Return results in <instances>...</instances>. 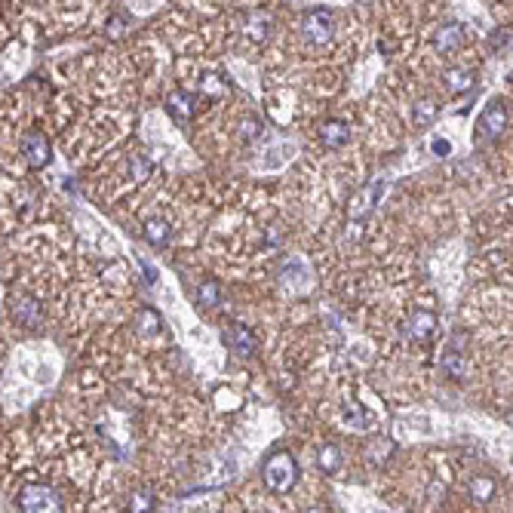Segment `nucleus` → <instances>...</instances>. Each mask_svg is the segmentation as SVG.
<instances>
[{
	"label": "nucleus",
	"instance_id": "f257e3e1",
	"mask_svg": "<svg viewBox=\"0 0 513 513\" xmlns=\"http://www.w3.org/2000/svg\"><path fill=\"white\" fill-rule=\"evenodd\" d=\"M261 480H265L267 492L274 495H286V492L295 489L298 482V461L289 449H277L274 455H267L265 468H261Z\"/></svg>",
	"mask_w": 513,
	"mask_h": 513
},
{
	"label": "nucleus",
	"instance_id": "f03ea898",
	"mask_svg": "<svg viewBox=\"0 0 513 513\" xmlns=\"http://www.w3.org/2000/svg\"><path fill=\"white\" fill-rule=\"evenodd\" d=\"M16 504L22 513H65L62 507V495L46 482H31L18 492Z\"/></svg>",
	"mask_w": 513,
	"mask_h": 513
},
{
	"label": "nucleus",
	"instance_id": "7ed1b4c3",
	"mask_svg": "<svg viewBox=\"0 0 513 513\" xmlns=\"http://www.w3.org/2000/svg\"><path fill=\"white\" fill-rule=\"evenodd\" d=\"M302 31H304V37H307V40H311L314 46L329 43V40H332V31H335V16H332V9H326V6L307 9L304 18H302Z\"/></svg>",
	"mask_w": 513,
	"mask_h": 513
},
{
	"label": "nucleus",
	"instance_id": "20e7f679",
	"mask_svg": "<svg viewBox=\"0 0 513 513\" xmlns=\"http://www.w3.org/2000/svg\"><path fill=\"white\" fill-rule=\"evenodd\" d=\"M504 126H507V108H504V101L492 99L489 105L482 108L480 120H477V142L486 145V142H492V138H498Z\"/></svg>",
	"mask_w": 513,
	"mask_h": 513
},
{
	"label": "nucleus",
	"instance_id": "39448f33",
	"mask_svg": "<svg viewBox=\"0 0 513 513\" xmlns=\"http://www.w3.org/2000/svg\"><path fill=\"white\" fill-rule=\"evenodd\" d=\"M22 154H25V163L31 166V170H43V166L50 163V157H53L50 138H46L43 133H37V129H31V133L22 138Z\"/></svg>",
	"mask_w": 513,
	"mask_h": 513
},
{
	"label": "nucleus",
	"instance_id": "423d86ee",
	"mask_svg": "<svg viewBox=\"0 0 513 513\" xmlns=\"http://www.w3.org/2000/svg\"><path fill=\"white\" fill-rule=\"evenodd\" d=\"M381 191H385V184H381V182H369L366 188H360L357 194H353V200H351V206H348L351 219H366L369 212L375 209Z\"/></svg>",
	"mask_w": 513,
	"mask_h": 513
},
{
	"label": "nucleus",
	"instance_id": "0eeeda50",
	"mask_svg": "<svg viewBox=\"0 0 513 513\" xmlns=\"http://www.w3.org/2000/svg\"><path fill=\"white\" fill-rule=\"evenodd\" d=\"M221 341H225L234 353H240V357H249V353L255 351V335H253V329H246L243 323L228 326V329L221 332Z\"/></svg>",
	"mask_w": 513,
	"mask_h": 513
},
{
	"label": "nucleus",
	"instance_id": "6e6552de",
	"mask_svg": "<svg viewBox=\"0 0 513 513\" xmlns=\"http://www.w3.org/2000/svg\"><path fill=\"white\" fill-rule=\"evenodd\" d=\"M9 314H13V320L18 326H28V329L43 320V311H40V304H37L34 298H16L13 307H9Z\"/></svg>",
	"mask_w": 513,
	"mask_h": 513
},
{
	"label": "nucleus",
	"instance_id": "1a4fd4ad",
	"mask_svg": "<svg viewBox=\"0 0 513 513\" xmlns=\"http://www.w3.org/2000/svg\"><path fill=\"white\" fill-rule=\"evenodd\" d=\"M166 111H170L172 120L188 123V120L194 117V111H197V99H194L191 92H172V96L166 99Z\"/></svg>",
	"mask_w": 513,
	"mask_h": 513
},
{
	"label": "nucleus",
	"instance_id": "9d476101",
	"mask_svg": "<svg viewBox=\"0 0 513 513\" xmlns=\"http://www.w3.org/2000/svg\"><path fill=\"white\" fill-rule=\"evenodd\" d=\"M461 43H464V28H461L458 22H452V25H443L440 31L434 34V46H436V53H443V55L455 53Z\"/></svg>",
	"mask_w": 513,
	"mask_h": 513
},
{
	"label": "nucleus",
	"instance_id": "9b49d317",
	"mask_svg": "<svg viewBox=\"0 0 513 513\" xmlns=\"http://www.w3.org/2000/svg\"><path fill=\"white\" fill-rule=\"evenodd\" d=\"M320 136H323L326 148H344L351 142V126L344 123V120H326L323 129H320Z\"/></svg>",
	"mask_w": 513,
	"mask_h": 513
},
{
	"label": "nucleus",
	"instance_id": "f8f14e48",
	"mask_svg": "<svg viewBox=\"0 0 513 513\" xmlns=\"http://www.w3.org/2000/svg\"><path fill=\"white\" fill-rule=\"evenodd\" d=\"M436 329V316L431 311H415L409 316V335H412L415 341H427Z\"/></svg>",
	"mask_w": 513,
	"mask_h": 513
},
{
	"label": "nucleus",
	"instance_id": "ddd939ff",
	"mask_svg": "<svg viewBox=\"0 0 513 513\" xmlns=\"http://www.w3.org/2000/svg\"><path fill=\"white\" fill-rule=\"evenodd\" d=\"M473 87V71L470 68H449L446 71V89L452 92V96H461V92H468Z\"/></svg>",
	"mask_w": 513,
	"mask_h": 513
},
{
	"label": "nucleus",
	"instance_id": "4468645a",
	"mask_svg": "<svg viewBox=\"0 0 513 513\" xmlns=\"http://www.w3.org/2000/svg\"><path fill=\"white\" fill-rule=\"evenodd\" d=\"M160 323L163 320H160V314H157L154 307L145 304V307H138V311H136V329L142 335H157V332H160Z\"/></svg>",
	"mask_w": 513,
	"mask_h": 513
},
{
	"label": "nucleus",
	"instance_id": "2eb2a0df",
	"mask_svg": "<svg viewBox=\"0 0 513 513\" xmlns=\"http://www.w3.org/2000/svg\"><path fill=\"white\" fill-rule=\"evenodd\" d=\"M316 468H320L323 473H338L341 468V449L338 446H323L320 452H316Z\"/></svg>",
	"mask_w": 513,
	"mask_h": 513
},
{
	"label": "nucleus",
	"instance_id": "dca6fc26",
	"mask_svg": "<svg viewBox=\"0 0 513 513\" xmlns=\"http://www.w3.org/2000/svg\"><path fill=\"white\" fill-rule=\"evenodd\" d=\"M170 237H172V228L166 225V221H160V219H151L145 225V240H148V243L166 246V243H170Z\"/></svg>",
	"mask_w": 513,
	"mask_h": 513
},
{
	"label": "nucleus",
	"instance_id": "f3484780",
	"mask_svg": "<svg viewBox=\"0 0 513 513\" xmlns=\"http://www.w3.org/2000/svg\"><path fill=\"white\" fill-rule=\"evenodd\" d=\"M436 117H440V105H436V101H418L415 105V126L418 129H427Z\"/></svg>",
	"mask_w": 513,
	"mask_h": 513
},
{
	"label": "nucleus",
	"instance_id": "a211bd4d",
	"mask_svg": "<svg viewBox=\"0 0 513 513\" xmlns=\"http://www.w3.org/2000/svg\"><path fill=\"white\" fill-rule=\"evenodd\" d=\"M470 495L477 498L480 504L492 501V495H495V480H489V477H473V482H470Z\"/></svg>",
	"mask_w": 513,
	"mask_h": 513
},
{
	"label": "nucleus",
	"instance_id": "6ab92c4d",
	"mask_svg": "<svg viewBox=\"0 0 513 513\" xmlns=\"http://www.w3.org/2000/svg\"><path fill=\"white\" fill-rule=\"evenodd\" d=\"M443 369L449 372L452 378H458V381L468 375V363H464V357H461L458 351H449V353H446V357H443Z\"/></svg>",
	"mask_w": 513,
	"mask_h": 513
},
{
	"label": "nucleus",
	"instance_id": "aec40b11",
	"mask_svg": "<svg viewBox=\"0 0 513 513\" xmlns=\"http://www.w3.org/2000/svg\"><path fill=\"white\" fill-rule=\"evenodd\" d=\"M197 298H200V304H206V307H216L221 302V286L216 283V280H206V283H200L197 289Z\"/></svg>",
	"mask_w": 513,
	"mask_h": 513
},
{
	"label": "nucleus",
	"instance_id": "412c9836",
	"mask_svg": "<svg viewBox=\"0 0 513 513\" xmlns=\"http://www.w3.org/2000/svg\"><path fill=\"white\" fill-rule=\"evenodd\" d=\"M261 136H265V123H261L258 117H243V123H240V138H243V142H258Z\"/></svg>",
	"mask_w": 513,
	"mask_h": 513
},
{
	"label": "nucleus",
	"instance_id": "4be33fe9",
	"mask_svg": "<svg viewBox=\"0 0 513 513\" xmlns=\"http://www.w3.org/2000/svg\"><path fill=\"white\" fill-rule=\"evenodd\" d=\"M154 507V492H148V489H138L133 498H129V504H126V510L129 513H148Z\"/></svg>",
	"mask_w": 513,
	"mask_h": 513
},
{
	"label": "nucleus",
	"instance_id": "5701e85b",
	"mask_svg": "<svg viewBox=\"0 0 513 513\" xmlns=\"http://www.w3.org/2000/svg\"><path fill=\"white\" fill-rule=\"evenodd\" d=\"M267 22H270L267 13H261V9H255V13L246 18V34H249V37H255V40H261V37L267 34V31H265Z\"/></svg>",
	"mask_w": 513,
	"mask_h": 513
},
{
	"label": "nucleus",
	"instance_id": "b1692460",
	"mask_svg": "<svg viewBox=\"0 0 513 513\" xmlns=\"http://www.w3.org/2000/svg\"><path fill=\"white\" fill-rule=\"evenodd\" d=\"M344 421H348V427H357V431H366L369 427V415L363 412V409L357 403H351L348 409H344Z\"/></svg>",
	"mask_w": 513,
	"mask_h": 513
},
{
	"label": "nucleus",
	"instance_id": "393cba45",
	"mask_svg": "<svg viewBox=\"0 0 513 513\" xmlns=\"http://www.w3.org/2000/svg\"><path fill=\"white\" fill-rule=\"evenodd\" d=\"M108 37L111 40H117V37H123V31H126V18L123 16H111V22H108Z\"/></svg>",
	"mask_w": 513,
	"mask_h": 513
},
{
	"label": "nucleus",
	"instance_id": "a878e982",
	"mask_svg": "<svg viewBox=\"0 0 513 513\" xmlns=\"http://www.w3.org/2000/svg\"><path fill=\"white\" fill-rule=\"evenodd\" d=\"M434 154H440V157H446V154H452V145L446 142V138H434Z\"/></svg>",
	"mask_w": 513,
	"mask_h": 513
},
{
	"label": "nucleus",
	"instance_id": "bb28decb",
	"mask_svg": "<svg viewBox=\"0 0 513 513\" xmlns=\"http://www.w3.org/2000/svg\"><path fill=\"white\" fill-rule=\"evenodd\" d=\"M304 513H329V510H326V507H307Z\"/></svg>",
	"mask_w": 513,
	"mask_h": 513
},
{
	"label": "nucleus",
	"instance_id": "cd10ccee",
	"mask_svg": "<svg viewBox=\"0 0 513 513\" xmlns=\"http://www.w3.org/2000/svg\"><path fill=\"white\" fill-rule=\"evenodd\" d=\"M507 421H510V424H513V409H510V412H507Z\"/></svg>",
	"mask_w": 513,
	"mask_h": 513
}]
</instances>
